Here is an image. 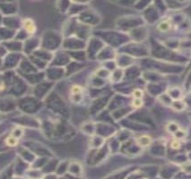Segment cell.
Returning a JSON list of instances; mask_svg holds the SVG:
<instances>
[{"label":"cell","mask_w":191,"mask_h":179,"mask_svg":"<svg viewBox=\"0 0 191 179\" xmlns=\"http://www.w3.org/2000/svg\"><path fill=\"white\" fill-rule=\"evenodd\" d=\"M82 92H83V89L79 85H75V86L71 88V94L73 96H79L82 94Z\"/></svg>","instance_id":"3957f363"},{"label":"cell","mask_w":191,"mask_h":179,"mask_svg":"<svg viewBox=\"0 0 191 179\" xmlns=\"http://www.w3.org/2000/svg\"><path fill=\"white\" fill-rule=\"evenodd\" d=\"M5 142H6V145L10 146V147H14L18 144V139L14 137V136H9V137L6 139Z\"/></svg>","instance_id":"7a4b0ae2"},{"label":"cell","mask_w":191,"mask_h":179,"mask_svg":"<svg viewBox=\"0 0 191 179\" xmlns=\"http://www.w3.org/2000/svg\"><path fill=\"white\" fill-rule=\"evenodd\" d=\"M143 145H148L149 144V139H148V137H146V136H142L141 137V142H140Z\"/></svg>","instance_id":"5b68a950"},{"label":"cell","mask_w":191,"mask_h":179,"mask_svg":"<svg viewBox=\"0 0 191 179\" xmlns=\"http://www.w3.org/2000/svg\"><path fill=\"white\" fill-rule=\"evenodd\" d=\"M134 106L136 107V108H139L141 105H142V101L139 99H135L134 100Z\"/></svg>","instance_id":"8992f818"},{"label":"cell","mask_w":191,"mask_h":179,"mask_svg":"<svg viewBox=\"0 0 191 179\" xmlns=\"http://www.w3.org/2000/svg\"><path fill=\"white\" fill-rule=\"evenodd\" d=\"M170 28V22H169L168 21H163V22H162L159 24V26H158V29H159L161 31H163V32L169 31Z\"/></svg>","instance_id":"277c9868"},{"label":"cell","mask_w":191,"mask_h":179,"mask_svg":"<svg viewBox=\"0 0 191 179\" xmlns=\"http://www.w3.org/2000/svg\"><path fill=\"white\" fill-rule=\"evenodd\" d=\"M23 27L26 32L28 34H31V35L34 34L36 31V25L31 19H29V18L25 19L23 21Z\"/></svg>","instance_id":"6da1fadb"}]
</instances>
